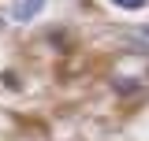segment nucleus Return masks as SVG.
<instances>
[{
  "label": "nucleus",
  "mask_w": 149,
  "mask_h": 141,
  "mask_svg": "<svg viewBox=\"0 0 149 141\" xmlns=\"http://www.w3.org/2000/svg\"><path fill=\"white\" fill-rule=\"evenodd\" d=\"M41 8H45V0H15V8H11V19H19V22H30V19H34Z\"/></svg>",
  "instance_id": "f257e3e1"
},
{
  "label": "nucleus",
  "mask_w": 149,
  "mask_h": 141,
  "mask_svg": "<svg viewBox=\"0 0 149 141\" xmlns=\"http://www.w3.org/2000/svg\"><path fill=\"white\" fill-rule=\"evenodd\" d=\"M112 89H116L119 97H130V93H138V89H142V78H116Z\"/></svg>",
  "instance_id": "f03ea898"
},
{
  "label": "nucleus",
  "mask_w": 149,
  "mask_h": 141,
  "mask_svg": "<svg viewBox=\"0 0 149 141\" xmlns=\"http://www.w3.org/2000/svg\"><path fill=\"white\" fill-rule=\"evenodd\" d=\"M112 4H116V8H123V11H142L149 0H112Z\"/></svg>",
  "instance_id": "7ed1b4c3"
},
{
  "label": "nucleus",
  "mask_w": 149,
  "mask_h": 141,
  "mask_svg": "<svg viewBox=\"0 0 149 141\" xmlns=\"http://www.w3.org/2000/svg\"><path fill=\"white\" fill-rule=\"evenodd\" d=\"M0 82H4L8 89H19V74H15V70H4V74H0Z\"/></svg>",
  "instance_id": "20e7f679"
},
{
  "label": "nucleus",
  "mask_w": 149,
  "mask_h": 141,
  "mask_svg": "<svg viewBox=\"0 0 149 141\" xmlns=\"http://www.w3.org/2000/svg\"><path fill=\"white\" fill-rule=\"evenodd\" d=\"M138 37H142V41H146V45H149V22H146V26H142V30H138Z\"/></svg>",
  "instance_id": "39448f33"
}]
</instances>
